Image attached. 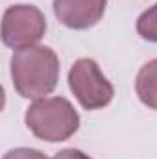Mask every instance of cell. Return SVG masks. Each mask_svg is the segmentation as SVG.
<instances>
[{
    "label": "cell",
    "instance_id": "obj_3",
    "mask_svg": "<svg viewBox=\"0 0 157 159\" xmlns=\"http://www.w3.org/2000/svg\"><path fill=\"white\" fill-rule=\"evenodd\" d=\"M46 32V20L35 6L17 4L6 9L2 20L4 44L15 50L34 46Z\"/></svg>",
    "mask_w": 157,
    "mask_h": 159
},
{
    "label": "cell",
    "instance_id": "obj_6",
    "mask_svg": "<svg viewBox=\"0 0 157 159\" xmlns=\"http://www.w3.org/2000/svg\"><path fill=\"white\" fill-rule=\"evenodd\" d=\"M135 87L141 102L152 109H157V59L146 63L139 70Z\"/></svg>",
    "mask_w": 157,
    "mask_h": 159
},
{
    "label": "cell",
    "instance_id": "obj_5",
    "mask_svg": "<svg viewBox=\"0 0 157 159\" xmlns=\"http://www.w3.org/2000/svg\"><path fill=\"white\" fill-rule=\"evenodd\" d=\"M107 0H54L56 17L72 30L94 26L105 11Z\"/></svg>",
    "mask_w": 157,
    "mask_h": 159
},
{
    "label": "cell",
    "instance_id": "obj_9",
    "mask_svg": "<svg viewBox=\"0 0 157 159\" xmlns=\"http://www.w3.org/2000/svg\"><path fill=\"white\" fill-rule=\"evenodd\" d=\"M54 159H91V157H87V156H85L83 152H79V150L70 148V150H63V152L56 154Z\"/></svg>",
    "mask_w": 157,
    "mask_h": 159
},
{
    "label": "cell",
    "instance_id": "obj_4",
    "mask_svg": "<svg viewBox=\"0 0 157 159\" xmlns=\"http://www.w3.org/2000/svg\"><path fill=\"white\" fill-rule=\"evenodd\" d=\"M69 85L85 109H100L113 98V85L92 59H78L69 72Z\"/></svg>",
    "mask_w": 157,
    "mask_h": 159
},
{
    "label": "cell",
    "instance_id": "obj_7",
    "mask_svg": "<svg viewBox=\"0 0 157 159\" xmlns=\"http://www.w3.org/2000/svg\"><path fill=\"white\" fill-rule=\"evenodd\" d=\"M137 32L142 39L157 43V4L146 9L137 20Z\"/></svg>",
    "mask_w": 157,
    "mask_h": 159
},
{
    "label": "cell",
    "instance_id": "obj_1",
    "mask_svg": "<svg viewBox=\"0 0 157 159\" xmlns=\"http://www.w3.org/2000/svg\"><path fill=\"white\" fill-rule=\"evenodd\" d=\"M11 78L17 93L30 100L50 94L59 78V61L48 46H28L11 57Z\"/></svg>",
    "mask_w": 157,
    "mask_h": 159
},
{
    "label": "cell",
    "instance_id": "obj_8",
    "mask_svg": "<svg viewBox=\"0 0 157 159\" xmlns=\"http://www.w3.org/2000/svg\"><path fill=\"white\" fill-rule=\"evenodd\" d=\"M4 159H46V156L32 148H15V150H9L4 156Z\"/></svg>",
    "mask_w": 157,
    "mask_h": 159
},
{
    "label": "cell",
    "instance_id": "obj_2",
    "mask_svg": "<svg viewBox=\"0 0 157 159\" xmlns=\"http://www.w3.org/2000/svg\"><path fill=\"white\" fill-rule=\"evenodd\" d=\"M26 124L35 137L59 143L78 131L79 117L65 98H41L28 107Z\"/></svg>",
    "mask_w": 157,
    "mask_h": 159
}]
</instances>
